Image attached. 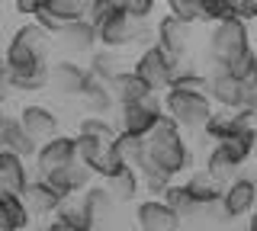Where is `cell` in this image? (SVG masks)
<instances>
[{
    "mask_svg": "<svg viewBox=\"0 0 257 231\" xmlns=\"http://www.w3.org/2000/svg\"><path fill=\"white\" fill-rule=\"evenodd\" d=\"M84 196H87V205H90L93 225H96V228H106L109 221H112V215H116V209H119V202L109 196V189L103 186V183H93V186H87Z\"/></svg>",
    "mask_w": 257,
    "mask_h": 231,
    "instance_id": "obj_25",
    "label": "cell"
},
{
    "mask_svg": "<svg viewBox=\"0 0 257 231\" xmlns=\"http://www.w3.org/2000/svg\"><path fill=\"white\" fill-rule=\"evenodd\" d=\"M90 167L96 170V177H100V180H106L109 173H116L119 167H125V164H122V157L116 154V148H112V145H103V148H100V154L93 157V164H90Z\"/></svg>",
    "mask_w": 257,
    "mask_h": 231,
    "instance_id": "obj_33",
    "label": "cell"
},
{
    "mask_svg": "<svg viewBox=\"0 0 257 231\" xmlns=\"http://www.w3.org/2000/svg\"><path fill=\"white\" fill-rule=\"evenodd\" d=\"M4 122H7V113H4V109H0V132H4Z\"/></svg>",
    "mask_w": 257,
    "mask_h": 231,
    "instance_id": "obj_43",
    "label": "cell"
},
{
    "mask_svg": "<svg viewBox=\"0 0 257 231\" xmlns=\"http://www.w3.org/2000/svg\"><path fill=\"white\" fill-rule=\"evenodd\" d=\"M187 186H190V193H193V199H196L199 209H212V205H219L225 183H219L206 167H199V170H190Z\"/></svg>",
    "mask_w": 257,
    "mask_h": 231,
    "instance_id": "obj_21",
    "label": "cell"
},
{
    "mask_svg": "<svg viewBox=\"0 0 257 231\" xmlns=\"http://www.w3.org/2000/svg\"><path fill=\"white\" fill-rule=\"evenodd\" d=\"M254 209H257V180L238 173L235 180L225 183L222 199H219V212H222L225 221H231V225H235L238 218H247Z\"/></svg>",
    "mask_w": 257,
    "mask_h": 231,
    "instance_id": "obj_8",
    "label": "cell"
},
{
    "mask_svg": "<svg viewBox=\"0 0 257 231\" xmlns=\"http://www.w3.org/2000/svg\"><path fill=\"white\" fill-rule=\"evenodd\" d=\"M45 4H48V0H45Z\"/></svg>",
    "mask_w": 257,
    "mask_h": 231,
    "instance_id": "obj_49",
    "label": "cell"
},
{
    "mask_svg": "<svg viewBox=\"0 0 257 231\" xmlns=\"http://www.w3.org/2000/svg\"><path fill=\"white\" fill-rule=\"evenodd\" d=\"M87 81H90V68L77 65V58H58L48 65V90H55L58 97H77L80 100Z\"/></svg>",
    "mask_w": 257,
    "mask_h": 231,
    "instance_id": "obj_9",
    "label": "cell"
},
{
    "mask_svg": "<svg viewBox=\"0 0 257 231\" xmlns=\"http://www.w3.org/2000/svg\"><path fill=\"white\" fill-rule=\"evenodd\" d=\"M254 122H257V109H254Z\"/></svg>",
    "mask_w": 257,
    "mask_h": 231,
    "instance_id": "obj_48",
    "label": "cell"
},
{
    "mask_svg": "<svg viewBox=\"0 0 257 231\" xmlns=\"http://www.w3.org/2000/svg\"><path fill=\"white\" fill-rule=\"evenodd\" d=\"M103 186L109 189V196L116 199L119 205H128V202H135L142 193V173L135 170V167H119L116 173H109L106 180H103Z\"/></svg>",
    "mask_w": 257,
    "mask_h": 231,
    "instance_id": "obj_18",
    "label": "cell"
},
{
    "mask_svg": "<svg viewBox=\"0 0 257 231\" xmlns=\"http://www.w3.org/2000/svg\"><path fill=\"white\" fill-rule=\"evenodd\" d=\"M55 45L64 58H80V55H93L100 39H96V26L90 20H80V23H68L61 33H55Z\"/></svg>",
    "mask_w": 257,
    "mask_h": 231,
    "instance_id": "obj_11",
    "label": "cell"
},
{
    "mask_svg": "<svg viewBox=\"0 0 257 231\" xmlns=\"http://www.w3.org/2000/svg\"><path fill=\"white\" fill-rule=\"evenodd\" d=\"M16 119H20L23 129H26L32 138L39 141V145L58 135V116H55L52 106H42V103H26Z\"/></svg>",
    "mask_w": 257,
    "mask_h": 231,
    "instance_id": "obj_17",
    "label": "cell"
},
{
    "mask_svg": "<svg viewBox=\"0 0 257 231\" xmlns=\"http://www.w3.org/2000/svg\"><path fill=\"white\" fill-rule=\"evenodd\" d=\"M119 4H122V10L128 17L139 20V23L155 20V10H158V0H119Z\"/></svg>",
    "mask_w": 257,
    "mask_h": 231,
    "instance_id": "obj_35",
    "label": "cell"
},
{
    "mask_svg": "<svg viewBox=\"0 0 257 231\" xmlns=\"http://www.w3.org/2000/svg\"><path fill=\"white\" fill-rule=\"evenodd\" d=\"M247 125H257L251 109H222V106H215L212 119L206 122V129L199 135H206L209 141H225V138H231V135H238L241 129H247Z\"/></svg>",
    "mask_w": 257,
    "mask_h": 231,
    "instance_id": "obj_15",
    "label": "cell"
},
{
    "mask_svg": "<svg viewBox=\"0 0 257 231\" xmlns=\"http://www.w3.org/2000/svg\"><path fill=\"white\" fill-rule=\"evenodd\" d=\"M251 84H254V87H257V65H254V81H251Z\"/></svg>",
    "mask_w": 257,
    "mask_h": 231,
    "instance_id": "obj_45",
    "label": "cell"
},
{
    "mask_svg": "<svg viewBox=\"0 0 257 231\" xmlns=\"http://www.w3.org/2000/svg\"><path fill=\"white\" fill-rule=\"evenodd\" d=\"M180 221L183 218L161 196H148L135 205V225L142 231H180Z\"/></svg>",
    "mask_w": 257,
    "mask_h": 231,
    "instance_id": "obj_13",
    "label": "cell"
},
{
    "mask_svg": "<svg viewBox=\"0 0 257 231\" xmlns=\"http://www.w3.org/2000/svg\"><path fill=\"white\" fill-rule=\"evenodd\" d=\"M161 199H164V202L171 205V209L180 215V218H190V215H196V212H199V205H196V199H193V193H190L187 180H183V183H180V180H174L171 186L164 189V196H161Z\"/></svg>",
    "mask_w": 257,
    "mask_h": 231,
    "instance_id": "obj_29",
    "label": "cell"
},
{
    "mask_svg": "<svg viewBox=\"0 0 257 231\" xmlns=\"http://www.w3.org/2000/svg\"><path fill=\"white\" fill-rule=\"evenodd\" d=\"M0 231H20L10 209V193H0Z\"/></svg>",
    "mask_w": 257,
    "mask_h": 231,
    "instance_id": "obj_39",
    "label": "cell"
},
{
    "mask_svg": "<svg viewBox=\"0 0 257 231\" xmlns=\"http://www.w3.org/2000/svg\"><path fill=\"white\" fill-rule=\"evenodd\" d=\"M254 65H257V49L244 52L241 58L231 61V65H225V71H228V74H235L238 81H247V84H251L254 81Z\"/></svg>",
    "mask_w": 257,
    "mask_h": 231,
    "instance_id": "obj_34",
    "label": "cell"
},
{
    "mask_svg": "<svg viewBox=\"0 0 257 231\" xmlns=\"http://www.w3.org/2000/svg\"><path fill=\"white\" fill-rule=\"evenodd\" d=\"M29 183V170H26V157L13 154H0V193H10V196H20Z\"/></svg>",
    "mask_w": 257,
    "mask_h": 231,
    "instance_id": "obj_20",
    "label": "cell"
},
{
    "mask_svg": "<svg viewBox=\"0 0 257 231\" xmlns=\"http://www.w3.org/2000/svg\"><path fill=\"white\" fill-rule=\"evenodd\" d=\"M13 93H16L13 74H10V68H7V65H0V109H7V103L13 100Z\"/></svg>",
    "mask_w": 257,
    "mask_h": 231,
    "instance_id": "obj_38",
    "label": "cell"
},
{
    "mask_svg": "<svg viewBox=\"0 0 257 231\" xmlns=\"http://www.w3.org/2000/svg\"><path fill=\"white\" fill-rule=\"evenodd\" d=\"M225 10H228V17H241V20H251L254 17V7L257 0H222Z\"/></svg>",
    "mask_w": 257,
    "mask_h": 231,
    "instance_id": "obj_37",
    "label": "cell"
},
{
    "mask_svg": "<svg viewBox=\"0 0 257 231\" xmlns=\"http://www.w3.org/2000/svg\"><path fill=\"white\" fill-rule=\"evenodd\" d=\"M164 113L180 125L183 132L199 135L206 129V122L215 113V103L209 93H187V90H174L167 87L164 90Z\"/></svg>",
    "mask_w": 257,
    "mask_h": 231,
    "instance_id": "obj_3",
    "label": "cell"
},
{
    "mask_svg": "<svg viewBox=\"0 0 257 231\" xmlns=\"http://www.w3.org/2000/svg\"><path fill=\"white\" fill-rule=\"evenodd\" d=\"M139 173H142V193H148V196H164V189L177 180V177H171L167 170H161L155 164H142Z\"/></svg>",
    "mask_w": 257,
    "mask_h": 231,
    "instance_id": "obj_32",
    "label": "cell"
},
{
    "mask_svg": "<svg viewBox=\"0 0 257 231\" xmlns=\"http://www.w3.org/2000/svg\"><path fill=\"white\" fill-rule=\"evenodd\" d=\"M158 33V45L174 58H187V55H196V26L193 23H183L174 13H164L155 23Z\"/></svg>",
    "mask_w": 257,
    "mask_h": 231,
    "instance_id": "obj_7",
    "label": "cell"
},
{
    "mask_svg": "<svg viewBox=\"0 0 257 231\" xmlns=\"http://www.w3.org/2000/svg\"><path fill=\"white\" fill-rule=\"evenodd\" d=\"M4 55H7V68H10V74H26V71H39V68L48 65V61H45L48 55H42L39 49H32V45H26V42H20L16 36L7 42Z\"/></svg>",
    "mask_w": 257,
    "mask_h": 231,
    "instance_id": "obj_19",
    "label": "cell"
},
{
    "mask_svg": "<svg viewBox=\"0 0 257 231\" xmlns=\"http://www.w3.org/2000/svg\"><path fill=\"white\" fill-rule=\"evenodd\" d=\"M142 164H155L161 170H167L171 177L180 180L183 173L193 170V151L190 141L183 138V129L174 122L171 116H161L158 125L145 135V161Z\"/></svg>",
    "mask_w": 257,
    "mask_h": 231,
    "instance_id": "obj_1",
    "label": "cell"
},
{
    "mask_svg": "<svg viewBox=\"0 0 257 231\" xmlns=\"http://www.w3.org/2000/svg\"><path fill=\"white\" fill-rule=\"evenodd\" d=\"M42 7H45V0H13V10H16V13H23V17H29V20L36 17Z\"/></svg>",
    "mask_w": 257,
    "mask_h": 231,
    "instance_id": "obj_40",
    "label": "cell"
},
{
    "mask_svg": "<svg viewBox=\"0 0 257 231\" xmlns=\"http://www.w3.org/2000/svg\"><path fill=\"white\" fill-rule=\"evenodd\" d=\"M254 167H257V151H254Z\"/></svg>",
    "mask_w": 257,
    "mask_h": 231,
    "instance_id": "obj_47",
    "label": "cell"
},
{
    "mask_svg": "<svg viewBox=\"0 0 257 231\" xmlns=\"http://www.w3.org/2000/svg\"><path fill=\"white\" fill-rule=\"evenodd\" d=\"M90 74H96L100 81H112V77H119L122 71H128V58H125V49H96L90 55Z\"/></svg>",
    "mask_w": 257,
    "mask_h": 231,
    "instance_id": "obj_23",
    "label": "cell"
},
{
    "mask_svg": "<svg viewBox=\"0 0 257 231\" xmlns=\"http://www.w3.org/2000/svg\"><path fill=\"white\" fill-rule=\"evenodd\" d=\"M112 148H116V154L122 157V164L135 167L139 170L142 161H145V138H135V135H116V141H112Z\"/></svg>",
    "mask_w": 257,
    "mask_h": 231,
    "instance_id": "obj_31",
    "label": "cell"
},
{
    "mask_svg": "<svg viewBox=\"0 0 257 231\" xmlns=\"http://www.w3.org/2000/svg\"><path fill=\"white\" fill-rule=\"evenodd\" d=\"M167 13L180 17L183 23H193V26H212L228 17L222 0H164Z\"/></svg>",
    "mask_w": 257,
    "mask_h": 231,
    "instance_id": "obj_14",
    "label": "cell"
},
{
    "mask_svg": "<svg viewBox=\"0 0 257 231\" xmlns=\"http://www.w3.org/2000/svg\"><path fill=\"white\" fill-rule=\"evenodd\" d=\"M80 103H84L87 113H96V116H109L112 109H119L116 97H112L109 81H100L96 74H90V81H87L84 93H80Z\"/></svg>",
    "mask_w": 257,
    "mask_h": 231,
    "instance_id": "obj_22",
    "label": "cell"
},
{
    "mask_svg": "<svg viewBox=\"0 0 257 231\" xmlns=\"http://www.w3.org/2000/svg\"><path fill=\"white\" fill-rule=\"evenodd\" d=\"M209 97L222 109H257V87L247 81H238L225 68L209 71Z\"/></svg>",
    "mask_w": 257,
    "mask_h": 231,
    "instance_id": "obj_4",
    "label": "cell"
},
{
    "mask_svg": "<svg viewBox=\"0 0 257 231\" xmlns=\"http://www.w3.org/2000/svg\"><path fill=\"white\" fill-rule=\"evenodd\" d=\"M4 141H7V148L13 151V154H20V157H36V151H39V141L32 138V135L23 129V122L16 116H7V122H4Z\"/></svg>",
    "mask_w": 257,
    "mask_h": 231,
    "instance_id": "obj_27",
    "label": "cell"
},
{
    "mask_svg": "<svg viewBox=\"0 0 257 231\" xmlns=\"http://www.w3.org/2000/svg\"><path fill=\"white\" fill-rule=\"evenodd\" d=\"M132 71H135V74H139L155 93H164L167 87H171V81H174V55H167V52L155 42V45H148V49H142L139 55H135Z\"/></svg>",
    "mask_w": 257,
    "mask_h": 231,
    "instance_id": "obj_6",
    "label": "cell"
},
{
    "mask_svg": "<svg viewBox=\"0 0 257 231\" xmlns=\"http://www.w3.org/2000/svg\"><path fill=\"white\" fill-rule=\"evenodd\" d=\"M116 231H142V228H139V225H135V228H116Z\"/></svg>",
    "mask_w": 257,
    "mask_h": 231,
    "instance_id": "obj_44",
    "label": "cell"
},
{
    "mask_svg": "<svg viewBox=\"0 0 257 231\" xmlns=\"http://www.w3.org/2000/svg\"><path fill=\"white\" fill-rule=\"evenodd\" d=\"M42 231H80V228H74L71 221H64V218H58V215H55V218L48 221V225H45Z\"/></svg>",
    "mask_w": 257,
    "mask_h": 231,
    "instance_id": "obj_41",
    "label": "cell"
},
{
    "mask_svg": "<svg viewBox=\"0 0 257 231\" xmlns=\"http://www.w3.org/2000/svg\"><path fill=\"white\" fill-rule=\"evenodd\" d=\"M55 215H58V218H64V221H71V225L80 228V231L96 228V225H93V215H90V205H87V196H84V193H71V196H64Z\"/></svg>",
    "mask_w": 257,
    "mask_h": 231,
    "instance_id": "obj_26",
    "label": "cell"
},
{
    "mask_svg": "<svg viewBox=\"0 0 257 231\" xmlns=\"http://www.w3.org/2000/svg\"><path fill=\"white\" fill-rule=\"evenodd\" d=\"M77 132H84V135H93V138H100L103 145H112V141H116V135H119L116 122H109L106 116H96V113H90V116H80V122H77Z\"/></svg>",
    "mask_w": 257,
    "mask_h": 231,
    "instance_id": "obj_30",
    "label": "cell"
},
{
    "mask_svg": "<svg viewBox=\"0 0 257 231\" xmlns=\"http://www.w3.org/2000/svg\"><path fill=\"white\" fill-rule=\"evenodd\" d=\"M100 148H103V141H100V138H93V135H84V132H77V135H74V151H77L80 161L93 164V157L100 154Z\"/></svg>",
    "mask_w": 257,
    "mask_h": 231,
    "instance_id": "obj_36",
    "label": "cell"
},
{
    "mask_svg": "<svg viewBox=\"0 0 257 231\" xmlns=\"http://www.w3.org/2000/svg\"><path fill=\"white\" fill-rule=\"evenodd\" d=\"M206 170L212 173L215 180L219 183H228V180H235L238 173H241V164L235 161V157L228 154V151H225L219 141H212V148H209V154H206Z\"/></svg>",
    "mask_w": 257,
    "mask_h": 231,
    "instance_id": "obj_28",
    "label": "cell"
},
{
    "mask_svg": "<svg viewBox=\"0 0 257 231\" xmlns=\"http://www.w3.org/2000/svg\"><path fill=\"white\" fill-rule=\"evenodd\" d=\"M139 26H142L139 20H132L125 10H119V13H112L106 23L96 26V39H100L103 49H125V52H132L135 49V36H139Z\"/></svg>",
    "mask_w": 257,
    "mask_h": 231,
    "instance_id": "obj_12",
    "label": "cell"
},
{
    "mask_svg": "<svg viewBox=\"0 0 257 231\" xmlns=\"http://www.w3.org/2000/svg\"><path fill=\"white\" fill-rule=\"evenodd\" d=\"M20 199H23V205L29 209L32 218H42V215H55V212H58V205H61L64 196L45 177H36V180L26 183V189L20 193Z\"/></svg>",
    "mask_w": 257,
    "mask_h": 231,
    "instance_id": "obj_16",
    "label": "cell"
},
{
    "mask_svg": "<svg viewBox=\"0 0 257 231\" xmlns=\"http://www.w3.org/2000/svg\"><path fill=\"white\" fill-rule=\"evenodd\" d=\"M251 20H241V17H225L219 23H212L206 33V52L203 58L209 61V71L212 68H225L231 65L235 58H241L244 52H251Z\"/></svg>",
    "mask_w": 257,
    "mask_h": 231,
    "instance_id": "obj_2",
    "label": "cell"
},
{
    "mask_svg": "<svg viewBox=\"0 0 257 231\" xmlns=\"http://www.w3.org/2000/svg\"><path fill=\"white\" fill-rule=\"evenodd\" d=\"M116 129L122 135H135V138H145L151 129L158 125V119L164 116V93H148L139 103H125V106L116 109Z\"/></svg>",
    "mask_w": 257,
    "mask_h": 231,
    "instance_id": "obj_5",
    "label": "cell"
},
{
    "mask_svg": "<svg viewBox=\"0 0 257 231\" xmlns=\"http://www.w3.org/2000/svg\"><path fill=\"white\" fill-rule=\"evenodd\" d=\"M77 157V151H74V135H55V138H48L39 145L36 151V170H39V177H52V173H58L64 170L71 161Z\"/></svg>",
    "mask_w": 257,
    "mask_h": 231,
    "instance_id": "obj_10",
    "label": "cell"
},
{
    "mask_svg": "<svg viewBox=\"0 0 257 231\" xmlns=\"http://www.w3.org/2000/svg\"><path fill=\"white\" fill-rule=\"evenodd\" d=\"M244 231H257V209L247 215V225H244Z\"/></svg>",
    "mask_w": 257,
    "mask_h": 231,
    "instance_id": "obj_42",
    "label": "cell"
},
{
    "mask_svg": "<svg viewBox=\"0 0 257 231\" xmlns=\"http://www.w3.org/2000/svg\"><path fill=\"white\" fill-rule=\"evenodd\" d=\"M109 87H112V97H116V103L119 106H125V103H139V100H145L148 93H155L148 84L142 81L139 74H135L132 68L128 71H122L119 77H112L109 81Z\"/></svg>",
    "mask_w": 257,
    "mask_h": 231,
    "instance_id": "obj_24",
    "label": "cell"
},
{
    "mask_svg": "<svg viewBox=\"0 0 257 231\" xmlns=\"http://www.w3.org/2000/svg\"><path fill=\"white\" fill-rule=\"evenodd\" d=\"M251 23H257V7H254V17H251Z\"/></svg>",
    "mask_w": 257,
    "mask_h": 231,
    "instance_id": "obj_46",
    "label": "cell"
}]
</instances>
